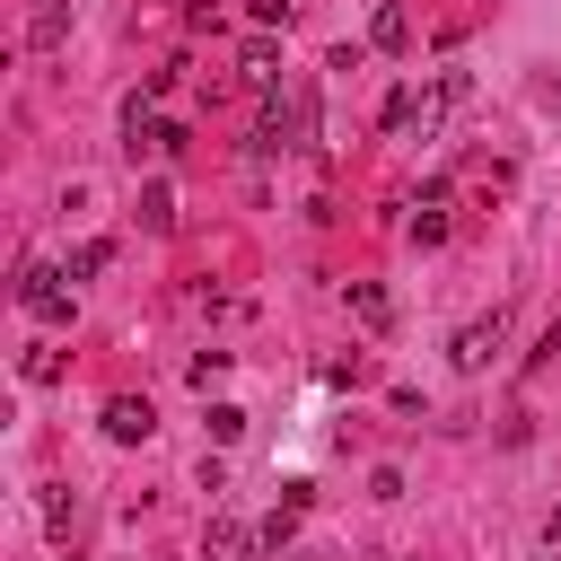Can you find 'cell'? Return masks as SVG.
Instances as JSON below:
<instances>
[{"label": "cell", "instance_id": "13", "mask_svg": "<svg viewBox=\"0 0 561 561\" xmlns=\"http://www.w3.org/2000/svg\"><path fill=\"white\" fill-rule=\"evenodd\" d=\"M237 430H245V412H237V403H210V438H219V447H228V438H237Z\"/></svg>", "mask_w": 561, "mask_h": 561}, {"label": "cell", "instance_id": "8", "mask_svg": "<svg viewBox=\"0 0 561 561\" xmlns=\"http://www.w3.org/2000/svg\"><path fill=\"white\" fill-rule=\"evenodd\" d=\"M61 26H70V0H35V18H26V44H35V53H53V44H61Z\"/></svg>", "mask_w": 561, "mask_h": 561}, {"label": "cell", "instance_id": "9", "mask_svg": "<svg viewBox=\"0 0 561 561\" xmlns=\"http://www.w3.org/2000/svg\"><path fill=\"white\" fill-rule=\"evenodd\" d=\"M105 263H114V237H88V245H79V254H70V280H96V272H105Z\"/></svg>", "mask_w": 561, "mask_h": 561}, {"label": "cell", "instance_id": "5", "mask_svg": "<svg viewBox=\"0 0 561 561\" xmlns=\"http://www.w3.org/2000/svg\"><path fill=\"white\" fill-rule=\"evenodd\" d=\"M149 430H158V412H149V394H114V403H105V438H114V447H140Z\"/></svg>", "mask_w": 561, "mask_h": 561}, {"label": "cell", "instance_id": "6", "mask_svg": "<svg viewBox=\"0 0 561 561\" xmlns=\"http://www.w3.org/2000/svg\"><path fill=\"white\" fill-rule=\"evenodd\" d=\"M368 44H377V53H412V18H403V9L386 0V9L368 18Z\"/></svg>", "mask_w": 561, "mask_h": 561}, {"label": "cell", "instance_id": "10", "mask_svg": "<svg viewBox=\"0 0 561 561\" xmlns=\"http://www.w3.org/2000/svg\"><path fill=\"white\" fill-rule=\"evenodd\" d=\"M140 228H175V193H167V184L140 193Z\"/></svg>", "mask_w": 561, "mask_h": 561}, {"label": "cell", "instance_id": "4", "mask_svg": "<svg viewBox=\"0 0 561 561\" xmlns=\"http://www.w3.org/2000/svg\"><path fill=\"white\" fill-rule=\"evenodd\" d=\"M254 552H263V526H245V517H228V508L202 526V561H254Z\"/></svg>", "mask_w": 561, "mask_h": 561}, {"label": "cell", "instance_id": "1", "mask_svg": "<svg viewBox=\"0 0 561 561\" xmlns=\"http://www.w3.org/2000/svg\"><path fill=\"white\" fill-rule=\"evenodd\" d=\"M316 140V88L298 79L289 96H272V114H263V149H307Z\"/></svg>", "mask_w": 561, "mask_h": 561}, {"label": "cell", "instance_id": "14", "mask_svg": "<svg viewBox=\"0 0 561 561\" xmlns=\"http://www.w3.org/2000/svg\"><path fill=\"white\" fill-rule=\"evenodd\" d=\"M245 18L254 26H289V0H245Z\"/></svg>", "mask_w": 561, "mask_h": 561}, {"label": "cell", "instance_id": "12", "mask_svg": "<svg viewBox=\"0 0 561 561\" xmlns=\"http://www.w3.org/2000/svg\"><path fill=\"white\" fill-rule=\"evenodd\" d=\"M219 377H228V351H202V359H193V386H202V394H210V386H219Z\"/></svg>", "mask_w": 561, "mask_h": 561}, {"label": "cell", "instance_id": "11", "mask_svg": "<svg viewBox=\"0 0 561 561\" xmlns=\"http://www.w3.org/2000/svg\"><path fill=\"white\" fill-rule=\"evenodd\" d=\"M237 70H245L254 88H272V79H280V70H272V44H245V61H237Z\"/></svg>", "mask_w": 561, "mask_h": 561}, {"label": "cell", "instance_id": "2", "mask_svg": "<svg viewBox=\"0 0 561 561\" xmlns=\"http://www.w3.org/2000/svg\"><path fill=\"white\" fill-rule=\"evenodd\" d=\"M18 307H26V316H44V324H70V316H79V298L61 289V272H53V263H26V272H18Z\"/></svg>", "mask_w": 561, "mask_h": 561}, {"label": "cell", "instance_id": "7", "mask_svg": "<svg viewBox=\"0 0 561 561\" xmlns=\"http://www.w3.org/2000/svg\"><path fill=\"white\" fill-rule=\"evenodd\" d=\"M351 316H359L368 333H386V324H394V298H386L377 280H351Z\"/></svg>", "mask_w": 561, "mask_h": 561}, {"label": "cell", "instance_id": "3", "mask_svg": "<svg viewBox=\"0 0 561 561\" xmlns=\"http://www.w3.org/2000/svg\"><path fill=\"white\" fill-rule=\"evenodd\" d=\"M500 342H508V316H500V307H491V316H473V324H465V333H456V342H447V359H456V368H465V377H482V368H491V351H500Z\"/></svg>", "mask_w": 561, "mask_h": 561}]
</instances>
